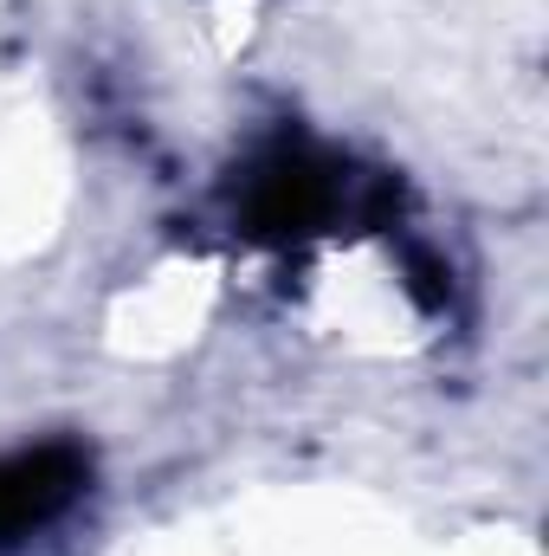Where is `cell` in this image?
Returning a JSON list of instances; mask_svg holds the SVG:
<instances>
[{
	"instance_id": "6da1fadb",
	"label": "cell",
	"mask_w": 549,
	"mask_h": 556,
	"mask_svg": "<svg viewBox=\"0 0 549 556\" xmlns=\"http://www.w3.org/2000/svg\"><path fill=\"white\" fill-rule=\"evenodd\" d=\"M91 485V459L78 446H26L0 459V544H20L65 518Z\"/></svg>"
},
{
	"instance_id": "7a4b0ae2",
	"label": "cell",
	"mask_w": 549,
	"mask_h": 556,
	"mask_svg": "<svg viewBox=\"0 0 549 556\" xmlns=\"http://www.w3.org/2000/svg\"><path fill=\"white\" fill-rule=\"evenodd\" d=\"M343 181L323 155L310 149H272L266 162H253V181H246V227L253 233H310L330 207H336Z\"/></svg>"
}]
</instances>
